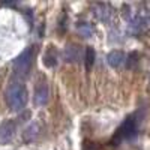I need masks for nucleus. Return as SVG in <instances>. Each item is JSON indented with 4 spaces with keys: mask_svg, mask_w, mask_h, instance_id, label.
I'll return each mask as SVG.
<instances>
[{
    "mask_svg": "<svg viewBox=\"0 0 150 150\" xmlns=\"http://www.w3.org/2000/svg\"><path fill=\"white\" fill-rule=\"evenodd\" d=\"M77 30L84 38H90L95 33V27L92 26V24H89V23H80L78 26H77Z\"/></svg>",
    "mask_w": 150,
    "mask_h": 150,
    "instance_id": "11",
    "label": "nucleus"
},
{
    "mask_svg": "<svg viewBox=\"0 0 150 150\" xmlns=\"http://www.w3.org/2000/svg\"><path fill=\"white\" fill-rule=\"evenodd\" d=\"M33 56H35V50L32 47L24 50L20 56H17V59L14 60L12 66H14V72L18 75V77H26V75L30 72Z\"/></svg>",
    "mask_w": 150,
    "mask_h": 150,
    "instance_id": "3",
    "label": "nucleus"
},
{
    "mask_svg": "<svg viewBox=\"0 0 150 150\" xmlns=\"http://www.w3.org/2000/svg\"><path fill=\"white\" fill-rule=\"evenodd\" d=\"M38 134H39V126H38V123H32V125H29V126L24 129L23 140L26 143H30V141H33L38 137Z\"/></svg>",
    "mask_w": 150,
    "mask_h": 150,
    "instance_id": "9",
    "label": "nucleus"
},
{
    "mask_svg": "<svg viewBox=\"0 0 150 150\" xmlns=\"http://www.w3.org/2000/svg\"><path fill=\"white\" fill-rule=\"evenodd\" d=\"M146 27V20L141 18V17H134L131 21H129V32L137 35V33H141Z\"/></svg>",
    "mask_w": 150,
    "mask_h": 150,
    "instance_id": "10",
    "label": "nucleus"
},
{
    "mask_svg": "<svg viewBox=\"0 0 150 150\" xmlns=\"http://www.w3.org/2000/svg\"><path fill=\"white\" fill-rule=\"evenodd\" d=\"M84 62H86V68L87 69H90L93 66V62H95V50L92 47L89 48H86V51H84Z\"/></svg>",
    "mask_w": 150,
    "mask_h": 150,
    "instance_id": "13",
    "label": "nucleus"
},
{
    "mask_svg": "<svg viewBox=\"0 0 150 150\" xmlns=\"http://www.w3.org/2000/svg\"><path fill=\"white\" fill-rule=\"evenodd\" d=\"M63 59L68 63H75V62H80L81 59H84V53L78 45H68L63 50Z\"/></svg>",
    "mask_w": 150,
    "mask_h": 150,
    "instance_id": "6",
    "label": "nucleus"
},
{
    "mask_svg": "<svg viewBox=\"0 0 150 150\" xmlns=\"http://www.w3.org/2000/svg\"><path fill=\"white\" fill-rule=\"evenodd\" d=\"M17 131V122L15 120H6L0 125V143L6 144L9 143L15 135Z\"/></svg>",
    "mask_w": 150,
    "mask_h": 150,
    "instance_id": "4",
    "label": "nucleus"
},
{
    "mask_svg": "<svg viewBox=\"0 0 150 150\" xmlns=\"http://www.w3.org/2000/svg\"><path fill=\"white\" fill-rule=\"evenodd\" d=\"M6 102H8V107L12 110V111H21L24 110V107L27 105V99H29V93H27V89L26 86L20 81H15L9 84V87L6 89Z\"/></svg>",
    "mask_w": 150,
    "mask_h": 150,
    "instance_id": "1",
    "label": "nucleus"
},
{
    "mask_svg": "<svg viewBox=\"0 0 150 150\" xmlns=\"http://www.w3.org/2000/svg\"><path fill=\"white\" fill-rule=\"evenodd\" d=\"M137 132H138V120H137L134 116H129V117L117 128L114 137L111 138V143H112V144H120V143H123V141L132 140L134 137L137 135Z\"/></svg>",
    "mask_w": 150,
    "mask_h": 150,
    "instance_id": "2",
    "label": "nucleus"
},
{
    "mask_svg": "<svg viewBox=\"0 0 150 150\" xmlns=\"http://www.w3.org/2000/svg\"><path fill=\"white\" fill-rule=\"evenodd\" d=\"M93 14L98 20L101 21H108L110 20V15H111V9L108 5L105 3H98L95 8H93Z\"/></svg>",
    "mask_w": 150,
    "mask_h": 150,
    "instance_id": "8",
    "label": "nucleus"
},
{
    "mask_svg": "<svg viewBox=\"0 0 150 150\" xmlns=\"http://www.w3.org/2000/svg\"><path fill=\"white\" fill-rule=\"evenodd\" d=\"M56 63H57V56H56V53H54V50L50 48L48 51L45 53V56H44V65H45L47 68H54Z\"/></svg>",
    "mask_w": 150,
    "mask_h": 150,
    "instance_id": "12",
    "label": "nucleus"
},
{
    "mask_svg": "<svg viewBox=\"0 0 150 150\" xmlns=\"http://www.w3.org/2000/svg\"><path fill=\"white\" fill-rule=\"evenodd\" d=\"M50 99V90H48V86L45 83H39L35 89V96H33V101H35V105L38 107H44L47 105Z\"/></svg>",
    "mask_w": 150,
    "mask_h": 150,
    "instance_id": "5",
    "label": "nucleus"
},
{
    "mask_svg": "<svg viewBox=\"0 0 150 150\" xmlns=\"http://www.w3.org/2000/svg\"><path fill=\"white\" fill-rule=\"evenodd\" d=\"M125 62H126V56H125L123 51H119V50H112L107 56V63L111 68H120Z\"/></svg>",
    "mask_w": 150,
    "mask_h": 150,
    "instance_id": "7",
    "label": "nucleus"
}]
</instances>
